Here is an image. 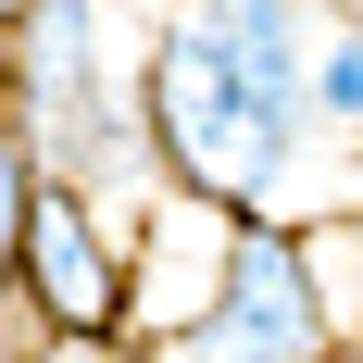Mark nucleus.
<instances>
[{"instance_id":"nucleus-6","label":"nucleus","mask_w":363,"mask_h":363,"mask_svg":"<svg viewBox=\"0 0 363 363\" xmlns=\"http://www.w3.org/2000/svg\"><path fill=\"white\" fill-rule=\"evenodd\" d=\"M26 138H13V125H0V326H13V238H26Z\"/></svg>"},{"instance_id":"nucleus-12","label":"nucleus","mask_w":363,"mask_h":363,"mask_svg":"<svg viewBox=\"0 0 363 363\" xmlns=\"http://www.w3.org/2000/svg\"><path fill=\"white\" fill-rule=\"evenodd\" d=\"M0 363H38V351H0Z\"/></svg>"},{"instance_id":"nucleus-4","label":"nucleus","mask_w":363,"mask_h":363,"mask_svg":"<svg viewBox=\"0 0 363 363\" xmlns=\"http://www.w3.org/2000/svg\"><path fill=\"white\" fill-rule=\"evenodd\" d=\"M138 301V238L75 176H26V238H13V351H125Z\"/></svg>"},{"instance_id":"nucleus-2","label":"nucleus","mask_w":363,"mask_h":363,"mask_svg":"<svg viewBox=\"0 0 363 363\" xmlns=\"http://www.w3.org/2000/svg\"><path fill=\"white\" fill-rule=\"evenodd\" d=\"M138 125H150L163 188L213 201V213H289L301 163H313V113L238 88L188 26H150L138 38Z\"/></svg>"},{"instance_id":"nucleus-1","label":"nucleus","mask_w":363,"mask_h":363,"mask_svg":"<svg viewBox=\"0 0 363 363\" xmlns=\"http://www.w3.org/2000/svg\"><path fill=\"white\" fill-rule=\"evenodd\" d=\"M0 125L26 138L38 176H75L125 238L163 201V163H150V125H138V63H125V13L113 0H26L0 26Z\"/></svg>"},{"instance_id":"nucleus-7","label":"nucleus","mask_w":363,"mask_h":363,"mask_svg":"<svg viewBox=\"0 0 363 363\" xmlns=\"http://www.w3.org/2000/svg\"><path fill=\"white\" fill-rule=\"evenodd\" d=\"M38 363H150V351H38Z\"/></svg>"},{"instance_id":"nucleus-3","label":"nucleus","mask_w":363,"mask_h":363,"mask_svg":"<svg viewBox=\"0 0 363 363\" xmlns=\"http://www.w3.org/2000/svg\"><path fill=\"white\" fill-rule=\"evenodd\" d=\"M150 363H351V313H338L326 238L301 213H238L213 301H201Z\"/></svg>"},{"instance_id":"nucleus-11","label":"nucleus","mask_w":363,"mask_h":363,"mask_svg":"<svg viewBox=\"0 0 363 363\" xmlns=\"http://www.w3.org/2000/svg\"><path fill=\"white\" fill-rule=\"evenodd\" d=\"M13 13H26V0H0V26H13Z\"/></svg>"},{"instance_id":"nucleus-9","label":"nucleus","mask_w":363,"mask_h":363,"mask_svg":"<svg viewBox=\"0 0 363 363\" xmlns=\"http://www.w3.org/2000/svg\"><path fill=\"white\" fill-rule=\"evenodd\" d=\"M326 13H351V26H363V0H326Z\"/></svg>"},{"instance_id":"nucleus-5","label":"nucleus","mask_w":363,"mask_h":363,"mask_svg":"<svg viewBox=\"0 0 363 363\" xmlns=\"http://www.w3.org/2000/svg\"><path fill=\"white\" fill-rule=\"evenodd\" d=\"M163 26H188L238 88L301 113V75H313V38H326V0H163Z\"/></svg>"},{"instance_id":"nucleus-8","label":"nucleus","mask_w":363,"mask_h":363,"mask_svg":"<svg viewBox=\"0 0 363 363\" xmlns=\"http://www.w3.org/2000/svg\"><path fill=\"white\" fill-rule=\"evenodd\" d=\"M351 251H363V188H351ZM351 363H363V351H351Z\"/></svg>"},{"instance_id":"nucleus-10","label":"nucleus","mask_w":363,"mask_h":363,"mask_svg":"<svg viewBox=\"0 0 363 363\" xmlns=\"http://www.w3.org/2000/svg\"><path fill=\"white\" fill-rule=\"evenodd\" d=\"M338 163H351V176H363V138H351V150H338Z\"/></svg>"}]
</instances>
